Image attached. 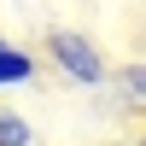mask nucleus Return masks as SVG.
<instances>
[{
    "label": "nucleus",
    "instance_id": "obj_1",
    "mask_svg": "<svg viewBox=\"0 0 146 146\" xmlns=\"http://www.w3.org/2000/svg\"><path fill=\"white\" fill-rule=\"evenodd\" d=\"M47 64L76 88H111V58L100 53V41H88L82 29H53L47 35Z\"/></svg>",
    "mask_w": 146,
    "mask_h": 146
},
{
    "label": "nucleus",
    "instance_id": "obj_4",
    "mask_svg": "<svg viewBox=\"0 0 146 146\" xmlns=\"http://www.w3.org/2000/svg\"><path fill=\"white\" fill-rule=\"evenodd\" d=\"M0 146H35V129L23 111H12V105H0Z\"/></svg>",
    "mask_w": 146,
    "mask_h": 146
},
{
    "label": "nucleus",
    "instance_id": "obj_2",
    "mask_svg": "<svg viewBox=\"0 0 146 146\" xmlns=\"http://www.w3.org/2000/svg\"><path fill=\"white\" fill-rule=\"evenodd\" d=\"M35 70H41V58L0 35V88H23V82H35Z\"/></svg>",
    "mask_w": 146,
    "mask_h": 146
},
{
    "label": "nucleus",
    "instance_id": "obj_5",
    "mask_svg": "<svg viewBox=\"0 0 146 146\" xmlns=\"http://www.w3.org/2000/svg\"><path fill=\"white\" fill-rule=\"evenodd\" d=\"M140 146H146V140H140Z\"/></svg>",
    "mask_w": 146,
    "mask_h": 146
},
{
    "label": "nucleus",
    "instance_id": "obj_3",
    "mask_svg": "<svg viewBox=\"0 0 146 146\" xmlns=\"http://www.w3.org/2000/svg\"><path fill=\"white\" fill-rule=\"evenodd\" d=\"M111 88L123 100V111H146V58H129V64L111 70Z\"/></svg>",
    "mask_w": 146,
    "mask_h": 146
}]
</instances>
